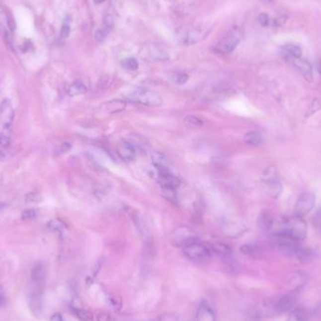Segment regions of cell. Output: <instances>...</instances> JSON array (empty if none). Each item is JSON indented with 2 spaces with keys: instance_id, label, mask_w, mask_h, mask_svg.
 I'll use <instances>...</instances> for the list:
<instances>
[{
  "instance_id": "34",
  "label": "cell",
  "mask_w": 321,
  "mask_h": 321,
  "mask_svg": "<svg viewBox=\"0 0 321 321\" xmlns=\"http://www.w3.org/2000/svg\"><path fill=\"white\" fill-rule=\"evenodd\" d=\"M259 21L261 23V25H268L270 24V18L266 14V13H261L259 16Z\"/></svg>"
},
{
  "instance_id": "23",
  "label": "cell",
  "mask_w": 321,
  "mask_h": 321,
  "mask_svg": "<svg viewBox=\"0 0 321 321\" xmlns=\"http://www.w3.org/2000/svg\"><path fill=\"white\" fill-rule=\"evenodd\" d=\"M183 124L187 128L194 129V128H198V127L202 126L203 120L199 117L193 116V115H188L183 119Z\"/></svg>"
},
{
  "instance_id": "3",
  "label": "cell",
  "mask_w": 321,
  "mask_h": 321,
  "mask_svg": "<svg viewBox=\"0 0 321 321\" xmlns=\"http://www.w3.org/2000/svg\"><path fill=\"white\" fill-rule=\"evenodd\" d=\"M210 32L211 28L207 26H182L177 29V36L178 41L181 43L192 45L203 41Z\"/></svg>"
},
{
  "instance_id": "15",
  "label": "cell",
  "mask_w": 321,
  "mask_h": 321,
  "mask_svg": "<svg viewBox=\"0 0 321 321\" xmlns=\"http://www.w3.org/2000/svg\"><path fill=\"white\" fill-rule=\"evenodd\" d=\"M0 28L6 37H8L13 32L12 22L8 16L7 11L0 7Z\"/></svg>"
},
{
  "instance_id": "21",
  "label": "cell",
  "mask_w": 321,
  "mask_h": 321,
  "mask_svg": "<svg viewBox=\"0 0 321 321\" xmlns=\"http://www.w3.org/2000/svg\"><path fill=\"white\" fill-rule=\"evenodd\" d=\"M86 91H87L86 86L80 81H76L75 83H73L68 88V94L71 97H76V96H79V95H83Z\"/></svg>"
},
{
  "instance_id": "28",
  "label": "cell",
  "mask_w": 321,
  "mask_h": 321,
  "mask_svg": "<svg viewBox=\"0 0 321 321\" xmlns=\"http://www.w3.org/2000/svg\"><path fill=\"white\" fill-rule=\"evenodd\" d=\"M121 65L128 71H136L139 67L138 61L135 58H127L123 59L121 61Z\"/></svg>"
},
{
  "instance_id": "19",
  "label": "cell",
  "mask_w": 321,
  "mask_h": 321,
  "mask_svg": "<svg viewBox=\"0 0 321 321\" xmlns=\"http://www.w3.org/2000/svg\"><path fill=\"white\" fill-rule=\"evenodd\" d=\"M243 140H244L245 143L248 144L250 146H259L263 143L264 137H263L261 133H259L257 131H252V132L247 133L243 136Z\"/></svg>"
},
{
  "instance_id": "38",
  "label": "cell",
  "mask_w": 321,
  "mask_h": 321,
  "mask_svg": "<svg viewBox=\"0 0 321 321\" xmlns=\"http://www.w3.org/2000/svg\"><path fill=\"white\" fill-rule=\"evenodd\" d=\"M93 1H94V3H95L96 5H100L101 3H103L105 0H93Z\"/></svg>"
},
{
  "instance_id": "16",
  "label": "cell",
  "mask_w": 321,
  "mask_h": 321,
  "mask_svg": "<svg viewBox=\"0 0 321 321\" xmlns=\"http://www.w3.org/2000/svg\"><path fill=\"white\" fill-rule=\"evenodd\" d=\"M197 321H216L215 314L207 304L199 306L197 311Z\"/></svg>"
},
{
  "instance_id": "8",
  "label": "cell",
  "mask_w": 321,
  "mask_h": 321,
  "mask_svg": "<svg viewBox=\"0 0 321 321\" xmlns=\"http://www.w3.org/2000/svg\"><path fill=\"white\" fill-rule=\"evenodd\" d=\"M141 57L145 60L160 62V61L168 60L169 54L160 45L149 44L144 46L143 49L141 51Z\"/></svg>"
},
{
  "instance_id": "13",
  "label": "cell",
  "mask_w": 321,
  "mask_h": 321,
  "mask_svg": "<svg viewBox=\"0 0 321 321\" xmlns=\"http://www.w3.org/2000/svg\"><path fill=\"white\" fill-rule=\"evenodd\" d=\"M118 157L126 162L134 160L136 157V152L133 144L126 140H121L118 142L116 148Z\"/></svg>"
},
{
  "instance_id": "17",
  "label": "cell",
  "mask_w": 321,
  "mask_h": 321,
  "mask_svg": "<svg viewBox=\"0 0 321 321\" xmlns=\"http://www.w3.org/2000/svg\"><path fill=\"white\" fill-rule=\"evenodd\" d=\"M127 103L125 101L121 100H113L102 106V110L108 114H116L121 112L126 108Z\"/></svg>"
},
{
  "instance_id": "20",
  "label": "cell",
  "mask_w": 321,
  "mask_h": 321,
  "mask_svg": "<svg viewBox=\"0 0 321 321\" xmlns=\"http://www.w3.org/2000/svg\"><path fill=\"white\" fill-rule=\"evenodd\" d=\"M262 180L268 185L279 181L278 177H277V170L275 169V167L270 166V167L265 169L262 174Z\"/></svg>"
},
{
  "instance_id": "35",
  "label": "cell",
  "mask_w": 321,
  "mask_h": 321,
  "mask_svg": "<svg viewBox=\"0 0 321 321\" xmlns=\"http://www.w3.org/2000/svg\"><path fill=\"white\" fill-rule=\"evenodd\" d=\"M98 321H113V319L111 318L109 314H100L98 316Z\"/></svg>"
},
{
  "instance_id": "7",
  "label": "cell",
  "mask_w": 321,
  "mask_h": 321,
  "mask_svg": "<svg viewBox=\"0 0 321 321\" xmlns=\"http://www.w3.org/2000/svg\"><path fill=\"white\" fill-rule=\"evenodd\" d=\"M14 120V110L8 99L0 103V132L10 135V128Z\"/></svg>"
},
{
  "instance_id": "6",
  "label": "cell",
  "mask_w": 321,
  "mask_h": 321,
  "mask_svg": "<svg viewBox=\"0 0 321 321\" xmlns=\"http://www.w3.org/2000/svg\"><path fill=\"white\" fill-rule=\"evenodd\" d=\"M183 253L190 260L196 263H206L211 259V251L209 247L198 241L187 245L182 248Z\"/></svg>"
},
{
  "instance_id": "1",
  "label": "cell",
  "mask_w": 321,
  "mask_h": 321,
  "mask_svg": "<svg viewBox=\"0 0 321 321\" xmlns=\"http://www.w3.org/2000/svg\"><path fill=\"white\" fill-rule=\"evenodd\" d=\"M45 276V267L42 263H37L31 270V292L29 296L30 308L35 314H38L41 310V299Z\"/></svg>"
},
{
  "instance_id": "37",
  "label": "cell",
  "mask_w": 321,
  "mask_h": 321,
  "mask_svg": "<svg viewBox=\"0 0 321 321\" xmlns=\"http://www.w3.org/2000/svg\"><path fill=\"white\" fill-rule=\"evenodd\" d=\"M315 223L321 229V211L318 212V214H317V216L315 218Z\"/></svg>"
},
{
  "instance_id": "10",
  "label": "cell",
  "mask_w": 321,
  "mask_h": 321,
  "mask_svg": "<svg viewBox=\"0 0 321 321\" xmlns=\"http://www.w3.org/2000/svg\"><path fill=\"white\" fill-rule=\"evenodd\" d=\"M316 203L315 195L312 193H304L301 194L295 204L294 212L295 215L303 217L312 211Z\"/></svg>"
},
{
  "instance_id": "27",
  "label": "cell",
  "mask_w": 321,
  "mask_h": 321,
  "mask_svg": "<svg viewBox=\"0 0 321 321\" xmlns=\"http://www.w3.org/2000/svg\"><path fill=\"white\" fill-rule=\"evenodd\" d=\"M241 253H244L245 255H248L250 257H257L259 255V250L256 246L253 245L245 244L241 246Z\"/></svg>"
},
{
  "instance_id": "11",
  "label": "cell",
  "mask_w": 321,
  "mask_h": 321,
  "mask_svg": "<svg viewBox=\"0 0 321 321\" xmlns=\"http://www.w3.org/2000/svg\"><path fill=\"white\" fill-rule=\"evenodd\" d=\"M194 241H197L194 232L186 227L177 228L175 230L174 236H173V242L177 247H185L190 243H193Z\"/></svg>"
},
{
  "instance_id": "26",
  "label": "cell",
  "mask_w": 321,
  "mask_h": 321,
  "mask_svg": "<svg viewBox=\"0 0 321 321\" xmlns=\"http://www.w3.org/2000/svg\"><path fill=\"white\" fill-rule=\"evenodd\" d=\"M213 251L220 255L229 257L232 253V250L228 247V245L223 244V243H215L212 246Z\"/></svg>"
},
{
  "instance_id": "36",
  "label": "cell",
  "mask_w": 321,
  "mask_h": 321,
  "mask_svg": "<svg viewBox=\"0 0 321 321\" xmlns=\"http://www.w3.org/2000/svg\"><path fill=\"white\" fill-rule=\"evenodd\" d=\"M50 321H64V320L60 314L57 313L51 317Z\"/></svg>"
},
{
  "instance_id": "9",
  "label": "cell",
  "mask_w": 321,
  "mask_h": 321,
  "mask_svg": "<svg viewBox=\"0 0 321 321\" xmlns=\"http://www.w3.org/2000/svg\"><path fill=\"white\" fill-rule=\"evenodd\" d=\"M287 63L292 65L308 82L313 80V69L309 61L303 59V57H287L284 58Z\"/></svg>"
},
{
  "instance_id": "30",
  "label": "cell",
  "mask_w": 321,
  "mask_h": 321,
  "mask_svg": "<svg viewBox=\"0 0 321 321\" xmlns=\"http://www.w3.org/2000/svg\"><path fill=\"white\" fill-rule=\"evenodd\" d=\"M108 30H109V28H107L105 26L103 28H99L96 31V33H95V39H96V41L102 42L106 38V36L108 34Z\"/></svg>"
},
{
  "instance_id": "5",
  "label": "cell",
  "mask_w": 321,
  "mask_h": 321,
  "mask_svg": "<svg viewBox=\"0 0 321 321\" xmlns=\"http://www.w3.org/2000/svg\"><path fill=\"white\" fill-rule=\"evenodd\" d=\"M127 98L134 102L149 107H157L162 104V99L157 93L145 88H136L127 94Z\"/></svg>"
},
{
  "instance_id": "25",
  "label": "cell",
  "mask_w": 321,
  "mask_h": 321,
  "mask_svg": "<svg viewBox=\"0 0 321 321\" xmlns=\"http://www.w3.org/2000/svg\"><path fill=\"white\" fill-rule=\"evenodd\" d=\"M47 226L51 231L58 233H62L67 229V226L61 220L59 219L51 220Z\"/></svg>"
},
{
  "instance_id": "2",
  "label": "cell",
  "mask_w": 321,
  "mask_h": 321,
  "mask_svg": "<svg viewBox=\"0 0 321 321\" xmlns=\"http://www.w3.org/2000/svg\"><path fill=\"white\" fill-rule=\"evenodd\" d=\"M274 234H282L302 241L306 238L307 226L303 217L294 215L282 220L279 223Z\"/></svg>"
},
{
  "instance_id": "4",
  "label": "cell",
  "mask_w": 321,
  "mask_h": 321,
  "mask_svg": "<svg viewBox=\"0 0 321 321\" xmlns=\"http://www.w3.org/2000/svg\"><path fill=\"white\" fill-rule=\"evenodd\" d=\"M242 38V30L241 28H233L220 39L214 47V50L220 54H230L236 49Z\"/></svg>"
},
{
  "instance_id": "18",
  "label": "cell",
  "mask_w": 321,
  "mask_h": 321,
  "mask_svg": "<svg viewBox=\"0 0 321 321\" xmlns=\"http://www.w3.org/2000/svg\"><path fill=\"white\" fill-rule=\"evenodd\" d=\"M283 58L287 57H302L303 50L302 47L296 43H287L282 48Z\"/></svg>"
},
{
  "instance_id": "24",
  "label": "cell",
  "mask_w": 321,
  "mask_h": 321,
  "mask_svg": "<svg viewBox=\"0 0 321 321\" xmlns=\"http://www.w3.org/2000/svg\"><path fill=\"white\" fill-rule=\"evenodd\" d=\"M73 314L76 316V318L81 321H93V315L92 313L84 310V309H81V308H76L74 307L72 309Z\"/></svg>"
},
{
  "instance_id": "12",
  "label": "cell",
  "mask_w": 321,
  "mask_h": 321,
  "mask_svg": "<svg viewBox=\"0 0 321 321\" xmlns=\"http://www.w3.org/2000/svg\"><path fill=\"white\" fill-rule=\"evenodd\" d=\"M296 302H297L296 291H291L290 293L279 298L277 302L274 304V310L280 314L290 312L291 310L294 309Z\"/></svg>"
},
{
  "instance_id": "29",
  "label": "cell",
  "mask_w": 321,
  "mask_h": 321,
  "mask_svg": "<svg viewBox=\"0 0 321 321\" xmlns=\"http://www.w3.org/2000/svg\"><path fill=\"white\" fill-rule=\"evenodd\" d=\"M172 80L175 84L180 85V84H185L188 80V76L183 73H175L172 76Z\"/></svg>"
},
{
  "instance_id": "14",
  "label": "cell",
  "mask_w": 321,
  "mask_h": 321,
  "mask_svg": "<svg viewBox=\"0 0 321 321\" xmlns=\"http://www.w3.org/2000/svg\"><path fill=\"white\" fill-rule=\"evenodd\" d=\"M307 280H308V276L305 273L302 272V271H297V272L292 273L288 277L287 284L292 291H297L300 288L304 287V285L306 284Z\"/></svg>"
},
{
  "instance_id": "22",
  "label": "cell",
  "mask_w": 321,
  "mask_h": 321,
  "mask_svg": "<svg viewBox=\"0 0 321 321\" xmlns=\"http://www.w3.org/2000/svg\"><path fill=\"white\" fill-rule=\"evenodd\" d=\"M307 312L304 308H294L290 311L287 321H306Z\"/></svg>"
},
{
  "instance_id": "31",
  "label": "cell",
  "mask_w": 321,
  "mask_h": 321,
  "mask_svg": "<svg viewBox=\"0 0 321 321\" xmlns=\"http://www.w3.org/2000/svg\"><path fill=\"white\" fill-rule=\"evenodd\" d=\"M71 33V25H70V21L65 20L63 25L61 26V31H60V36L61 38H68L69 35Z\"/></svg>"
},
{
  "instance_id": "33",
  "label": "cell",
  "mask_w": 321,
  "mask_h": 321,
  "mask_svg": "<svg viewBox=\"0 0 321 321\" xmlns=\"http://www.w3.org/2000/svg\"><path fill=\"white\" fill-rule=\"evenodd\" d=\"M71 147H72V146H71V144H62V145H60V146H59V150H58L57 153H59V154H64V153H66V152L70 151Z\"/></svg>"
},
{
  "instance_id": "32",
  "label": "cell",
  "mask_w": 321,
  "mask_h": 321,
  "mask_svg": "<svg viewBox=\"0 0 321 321\" xmlns=\"http://www.w3.org/2000/svg\"><path fill=\"white\" fill-rule=\"evenodd\" d=\"M36 217V211L33 210H26L22 213L21 218L25 221H28V220H33Z\"/></svg>"
}]
</instances>
